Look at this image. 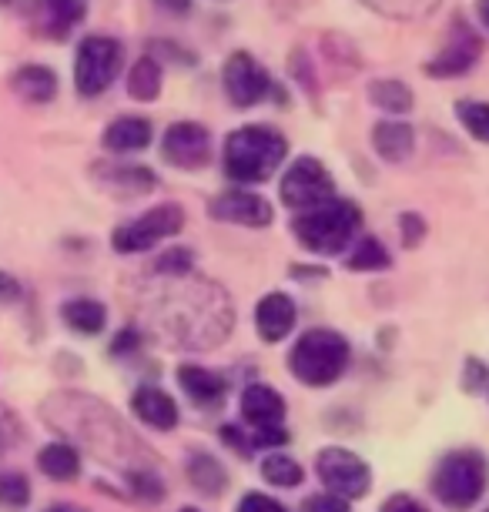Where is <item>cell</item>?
Segmentation results:
<instances>
[{
    "mask_svg": "<svg viewBox=\"0 0 489 512\" xmlns=\"http://www.w3.org/2000/svg\"><path fill=\"white\" fill-rule=\"evenodd\" d=\"M11 88L31 104H47L57 94V74L44 64H24L11 77Z\"/></svg>",
    "mask_w": 489,
    "mask_h": 512,
    "instance_id": "d6986e66",
    "label": "cell"
},
{
    "mask_svg": "<svg viewBox=\"0 0 489 512\" xmlns=\"http://www.w3.org/2000/svg\"><path fill=\"white\" fill-rule=\"evenodd\" d=\"M382 512H429V509L423 506V502L412 499V496H402V492H396L392 499H386Z\"/></svg>",
    "mask_w": 489,
    "mask_h": 512,
    "instance_id": "e575fe53",
    "label": "cell"
},
{
    "mask_svg": "<svg viewBox=\"0 0 489 512\" xmlns=\"http://www.w3.org/2000/svg\"><path fill=\"white\" fill-rule=\"evenodd\" d=\"M151 144V124L145 118H134V114H124V118L111 121L108 131H104V148L128 154V151H141Z\"/></svg>",
    "mask_w": 489,
    "mask_h": 512,
    "instance_id": "ffe728a7",
    "label": "cell"
},
{
    "mask_svg": "<svg viewBox=\"0 0 489 512\" xmlns=\"http://www.w3.org/2000/svg\"><path fill=\"white\" fill-rule=\"evenodd\" d=\"M61 512H71V509H61Z\"/></svg>",
    "mask_w": 489,
    "mask_h": 512,
    "instance_id": "7bdbcfd3",
    "label": "cell"
},
{
    "mask_svg": "<svg viewBox=\"0 0 489 512\" xmlns=\"http://www.w3.org/2000/svg\"><path fill=\"white\" fill-rule=\"evenodd\" d=\"M282 205L292 211H312L335 198V181L319 158H299L282 175Z\"/></svg>",
    "mask_w": 489,
    "mask_h": 512,
    "instance_id": "52a82bcc",
    "label": "cell"
},
{
    "mask_svg": "<svg viewBox=\"0 0 489 512\" xmlns=\"http://www.w3.org/2000/svg\"><path fill=\"white\" fill-rule=\"evenodd\" d=\"M131 486H134V496L138 499H145V502H158L161 496H165V486L155 479V476H148V472H131Z\"/></svg>",
    "mask_w": 489,
    "mask_h": 512,
    "instance_id": "4dcf8cb0",
    "label": "cell"
},
{
    "mask_svg": "<svg viewBox=\"0 0 489 512\" xmlns=\"http://www.w3.org/2000/svg\"><path fill=\"white\" fill-rule=\"evenodd\" d=\"M345 265H349V272H382V268H389V251L376 235H362Z\"/></svg>",
    "mask_w": 489,
    "mask_h": 512,
    "instance_id": "cb8c5ba5",
    "label": "cell"
},
{
    "mask_svg": "<svg viewBox=\"0 0 489 512\" xmlns=\"http://www.w3.org/2000/svg\"><path fill=\"white\" fill-rule=\"evenodd\" d=\"M222 81H225L228 101H232L235 108H255V104L272 91V77H268V71L245 51L228 57Z\"/></svg>",
    "mask_w": 489,
    "mask_h": 512,
    "instance_id": "9c48e42d",
    "label": "cell"
},
{
    "mask_svg": "<svg viewBox=\"0 0 489 512\" xmlns=\"http://www.w3.org/2000/svg\"><path fill=\"white\" fill-rule=\"evenodd\" d=\"M238 512H289V509H285L282 502H275L272 496H265V492H248Z\"/></svg>",
    "mask_w": 489,
    "mask_h": 512,
    "instance_id": "1f68e13d",
    "label": "cell"
},
{
    "mask_svg": "<svg viewBox=\"0 0 489 512\" xmlns=\"http://www.w3.org/2000/svg\"><path fill=\"white\" fill-rule=\"evenodd\" d=\"M262 476L272 482V486H278V489H295L302 482V466L295 459H289V456H282V452H275V456H268L265 462H262Z\"/></svg>",
    "mask_w": 489,
    "mask_h": 512,
    "instance_id": "4316f807",
    "label": "cell"
},
{
    "mask_svg": "<svg viewBox=\"0 0 489 512\" xmlns=\"http://www.w3.org/2000/svg\"><path fill=\"white\" fill-rule=\"evenodd\" d=\"M295 302L285 292H272L265 295L255 308V328L265 342H282L285 335L295 328Z\"/></svg>",
    "mask_w": 489,
    "mask_h": 512,
    "instance_id": "5bb4252c",
    "label": "cell"
},
{
    "mask_svg": "<svg viewBox=\"0 0 489 512\" xmlns=\"http://www.w3.org/2000/svg\"><path fill=\"white\" fill-rule=\"evenodd\" d=\"M0 4H7V0H0Z\"/></svg>",
    "mask_w": 489,
    "mask_h": 512,
    "instance_id": "ee69618b",
    "label": "cell"
},
{
    "mask_svg": "<svg viewBox=\"0 0 489 512\" xmlns=\"http://www.w3.org/2000/svg\"><path fill=\"white\" fill-rule=\"evenodd\" d=\"M486 512H489V509H486Z\"/></svg>",
    "mask_w": 489,
    "mask_h": 512,
    "instance_id": "f6af8a7d",
    "label": "cell"
},
{
    "mask_svg": "<svg viewBox=\"0 0 489 512\" xmlns=\"http://www.w3.org/2000/svg\"><path fill=\"white\" fill-rule=\"evenodd\" d=\"M372 7H376V11H382V7H386V11L392 14V0H369Z\"/></svg>",
    "mask_w": 489,
    "mask_h": 512,
    "instance_id": "60d3db41",
    "label": "cell"
},
{
    "mask_svg": "<svg viewBox=\"0 0 489 512\" xmlns=\"http://www.w3.org/2000/svg\"><path fill=\"white\" fill-rule=\"evenodd\" d=\"M315 472H319L322 486L339 499H359L372 486V469L366 459H359L349 449H322L315 456Z\"/></svg>",
    "mask_w": 489,
    "mask_h": 512,
    "instance_id": "ba28073f",
    "label": "cell"
},
{
    "mask_svg": "<svg viewBox=\"0 0 489 512\" xmlns=\"http://www.w3.org/2000/svg\"><path fill=\"white\" fill-rule=\"evenodd\" d=\"M456 118L476 141L489 144V104H483V101H459L456 104Z\"/></svg>",
    "mask_w": 489,
    "mask_h": 512,
    "instance_id": "83f0119b",
    "label": "cell"
},
{
    "mask_svg": "<svg viewBox=\"0 0 489 512\" xmlns=\"http://www.w3.org/2000/svg\"><path fill=\"white\" fill-rule=\"evenodd\" d=\"M181 512H201V509H181Z\"/></svg>",
    "mask_w": 489,
    "mask_h": 512,
    "instance_id": "b9f144b4",
    "label": "cell"
},
{
    "mask_svg": "<svg viewBox=\"0 0 489 512\" xmlns=\"http://www.w3.org/2000/svg\"><path fill=\"white\" fill-rule=\"evenodd\" d=\"M121 44L114 37L91 34L78 44L74 54V88L84 98H98L114 84V77L121 71Z\"/></svg>",
    "mask_w": 489,
    "mask_h": 512,
    "instance_id": "5b68a950",
    "label": "cell"
},
{
    "mask_svg": "<svg viewBox=\"0 0 489 512\" xmlns=\"http://www.w3.org/2000/svg\"><path fill=\"white\" fill-rule=\"evenodd\" d=\"M178 385L191 395V402L205 405V409H212V405L225 399V379L212 369H201V365H181Z\"/></svg>",
    "mask_w": 489,
    "mask_h": 512,
    "instance_id": "e0dca14e",
    "label": "cell"
},
{
    "mask_svg": "<svg viewBox=\"0 0 489 512\" xmlns=\"http://www.w3.org/2000/svg\"><path fill=\"white\" fill-rule=\"evenodd\" d=\"M476 57H479V37H473V31H456L453 41L426 64V74L429 77H463L469 67L476 64Z\"/></svg>",
    "mask_w": 489,
    "mask_h": 512,
    "instance_id": "4fadbf2b",
    "label": "cell"
},
{
    "mask_svg": "<svg viewBox=\"0 0 489 512\" xmlns=\"http://www.w3.org/2000/svg\"><path fill=\"white\" fill-rule=\"evenodd\" d=\"M158 4L168 7V11H181V14H185L188 7H191V0H158Z\"/></svg>",
    "mask_w": 489,
    "mask_h": 512,
    "instance_id": "f35d334b",
    "label": "cell"
},
{
    "mask_svg": "<svg viewBox=\"0 0 489 512\" xmlns=\"http://www.w3.org/2000/svg\"><path fill=\"white\" fill-rule=\"evenodd\" d=\"M302 512H349V502L339 496H312L302 502Z\"/></svg>",
    "mask_w": 489,
    "mask_h": 512,
    "instance_id": "d6a6232c",
    "label": "cell"
},
{
    "mask_svg": "<svg viewBox=\"0 0 489 512\" xmlns=\"http://www.w3.org/2000/svg\"><path fill=\"white\" fill-rule=\"evenodd\" d=\"M37 469L54 482H71V479H78V472H81V456H78V449L64 446V442H51V446H44L41 456H37Z\"/></svg>",
    "mask_w": 489,
    "mask_h": 512,
    "instance_id": "44dd1931",
    "label": "cell"
},
{
    "mask_svg": "<svg viewBox=\"0 0 489 512\" xmlns=\"http://www.w3.org/2000/svg\"><path fill=\"white\" fill-rule=\"evenodd\" d=\"M369 101L389 114H406L412 108V91L402 81H372Z\"/></svg>",
    "mask_w": 489,
    "mask_h": 512,
    "instance_id": "d4e9b609",
    "label": "cell"
},
{
    "mask_svg": "<svg viewBox=\"0 0 489 512\" xmlns=\"http://www.w3.org/2000/svg\"><path fill=\"white\" fill-rule=\"evenodd\" d=\"M155 268L165 275H185V272H191V251L188 248H171L158 258Z\"/></svg>",
    "mask_w": 489,
    "mask_h": 512,
    "instance_id": "f546056e",
    "label": "cell"
},
{
    "mask_svg": "<svg viewBox=\"0 0 489 512\" xmlns=\"http://www.w3.org/2000/svg\"><path fill=\"white\" fill-rule=\"evenodd\" d=\"M399 225H402V241H406L409 248L423 241L426 225H423V218H419V215H402V218H399Z\"/></svg>",
    "mask_w": 489,
    "mask_h": 512,
    "instance_id": "836d02e7",
    "label": "cell"
},
{
    "mask_svg": "<svg viewBox=\"0 0 489 512\" xmlns=\"http://www.w3.org/2000/svg\"><path fill=\"white\" fill-rule=\"evenodd\" d=\"M131 409L141 422L151 425L158 432H168L178 425V405L165 389H155V385H145L131 395Z\"/></svg>",
    "mask_w": 489,
    "mask_h": 512,
    "instance_id": "2e32d148",
    "label": "cell"
},
{
    "mask_svg": "<svg viewBox=\"0 0 489 512\" xmlns=\"http://www.w3.org/2000/svg\"><path fill=\"white\" fill-rule=\"evenodd\" d=\"M289 154V141L268 124H245L225 141V175L238 185H265Z\"/></svg>",
    "mask_w": 489,
    "mask_h": 512,
    "instance_id": "6da1fadb",
    "label": "cell"
},
{
    "mask_svg": "<svg viewBox=\"0 0 489 512\" xmlns=\"http://www.w3.org/2000/svg\"><path fill=\"white\" fill-rule=\"evenodd\" d=\"M476 14H479V21L489 27V0H476Z\"/></svg>",
    "mask_w": 489,
    "mask_h": 512,
    "instance_id": "ab89813d",
    "label": "cell"
},
{
    "mask_svg": "<svg viewBox=\"0 0 489 512\" xmlns=\"http://www.w3.org/2000/svg\"><path fill=\"white\" fill-rule=\"evenodd\" d=\"M188 472H191V482H195L201 492H208V496H218V492L225 489L222 462L212 459V456H205V452H198V456L188 459Z\"/></svg>",
    "mask_w": 489,
    "mask_h": 512,
    "instance_id": "484cf974",
    "label": "cell"
},
{
    "mask_svg": "<svg viewBox=\"0 0 489 512\" xmlns=\"http://www.w3.org/2000/svg\"><path fill=\"white\" fill-rule=\"evenodd\" d=\"M161 154H165L168 164L185 171H195L201 164H208V154H212V134H208L205 124L195 121H178L171 124L161 138Z\"/></svg>",
    "mask_w": 489,
    "mask_h": 512,
    "instance_id": "30bf717a",
    "label": "cell"
},
{
    "mask_svg": "<svg viewBox=\"0 0 489 512\" xmlns=\"http://www.w3.org/2000/svg\"><path fill=\"white\" fill-rule=\"evenodd\" d=\"M14 298H21V285H17V278H11L7 272H0V305L14 302Z\"/></svg>",
    "mask_w": 489,
    "mask_h": 512,
    "instance_id": "d590c367",
    "label": "cell"
},
{
    "mask_svg": "<svg viewBox=\"0 0 489 512\" xmlns=\"http://www.w3.org/2000/svg\"><path fill=\"white\" fill-rule=\"evenodd\" d=\"M242 419L248 429L265 432V429H282L285 419V399L268 385H248L242 392Z\"/></svg>",
    "mask_w": 489,
    "mask_h": 512,
    "instance_id": "7c38bea8",
    "label": "cell"
},
{
    "mask_svg": "<svg viewBox=\"0 0 489 512\" xmlns=\"http://www.w3.org/2000/svg\"><path fill=\"white\" fill-rule=\"evenodd\" d=\"M61 315H64V322L81 335H98L104 322H108L104 305L94 302V298H71V302H64Z\"/></svg>",
    "mask_w": 489,
    "mask_h": 512,
    "instance_id": "7402d4cb",
    "label": "cell"
},
{
    "mask_svg": "<svg viewBox=\"0 0 489 512\" xmlns=\"http://www.w3.org/2000/svg\"><path fill=\"white\" fill-rule=\"evenodd\" d=\"M362 225V211L352 201L332 198L325 205L302 211L292 221V231L299 238L302 248L315 251V255H339V251L356 238V231Z\"/></svg>",
    "mask_w": 489,
    "mask_h": 512,
    "instance_id": "7a4b0ae2",
    "label": "cell"
},
{
    "mask_svg": "<svg viewBox=\"0 0 489 512\" xmlns=\"http://www.w3.org/2000/svg\"><path fill=\"white\" fill-rule=\"evenodd\" d=\"M84 0H34L31 4V14L41 34L47 37H64L71 34L74 27L84 21Z\"/></svg>",
    "mask_w": 489,
    "mask_h": 512,
    "instance_id": "9a60e30c",
    "label": "cell"
},
{
    "mask_svg": "<svg viewBox=\"0 0 489 512\" xmlns=\"http://www.w3.org/2000/svg\"><path fill=\"white\" fill-rule=\"evenodd\" d=\"M372 148L379 151L382 161H406L412 148H416V134H412L409 124L402 121H379L376 128H372Z\"/></svg>",
    "mask_w": 489,
    "mask_h": 512,
    "instance_id": "ac0fdd59",
    "label": "cell"
},
{
    "mask_svg": "<svg viewBox=\"0 0 489 512\" xmlns=\"http://www.w3.org/2000/svg\"><path fill=\"white\" fill-rule=\"evenodd\" d=\"M466 365H469V379H463V385L473 392V389H479V385L486 382V369H483V362H479V359H469Z\"/></svg>",
    "mask_w": 489,
    "mask_h": 512,
    "instance_id": "8d00e7d4",
    "label": "cell"
},
{
    "mask_svg": "<svg viewBox=\"0 0 489 512\" xmlns=\"http://www.w3.org/2000/svg\"><path fill=\"white\" fill-rule=\"evenodd\" d=\"M138 345V335L134 332H121L118 338H114V352H128V349H134Z\"/></svg>",
    "mask_w": 489,
    "mask_h": 512,
    "instance_id": "74e56055",
    "label": "cell"
},
{
    "mask_svg": "<svg viewBox=\"0 0 489 512\" xmlns=\"http://www.w3.org/2000/svg\"><path fill=\"white\" fill-rule=\"evenodd\" d=\"M128 94L134 101H155L161 94V64L155 57L134 61L131 74H128Z\"/></svg>",
    "mask_w": 489,
    "mask_h": 512,
    "instance_id": "603a6c76",
    "label": "cell"
},
{
    "mask_svg": "<svg viewBox=\"0 0 489 512\" xmlns=\"http://www.w3.org/2000/svg\"><path fill=\"white\" fill-rule=\"evenodd\" d=\"M208 215L215 221H232V225H245V228H265L272 225L275 211L255 191H225V195H218L208 205Z\"/></svg>",
    "mask_w": 489,
    "mask_h": 512,
    "instance_id": "8fae6325",
    "label": "cell"
},
{
    "mask_svg": "<svg viewBox=\"0 0 489 512\" xmlns=\"http://www.w3.org/2000/svg\"><path fill=\"white\" fill-rule=\"evenodd\" d=\"M486 456L476 449H456L439 462L433 492L449 509H469L486 492Z\"/></svg>",
    "mask_w": 489,
    "mask_h": 512,
    "instance_id": "277c9868",
    "label": "cell"
},
{
    "mask_svg": "<svg viewBox=\"0 0 489 512\" xmlns=\"http://www.w3.org/2000/svg\"><path fill=\"white\" fill-rule=\"evenodd\" d=\"M31 499V482L21 472H0V506L21 509Z\"/></svg>",
    "mask_w": 489,
    "mask_h": 512,
    "instance_id": "f1b7e54d",
    "label": "cell"
},
{
    "mask_svg": "<svg viewBox=\"0 0 489 512\" xmlns=\"http://www.w3.org/2000/svg\"><path fill=\"white\" fill-rule=\"evenodd\" d=\"M349 342L345 335L332 332V328H312L305 332L295 349L289 355V369L302 385H312V389H322V385H332L335 379H342L345 365H349Z\"/></svg>",
    "mask_w": 489,
    "mask_h": 512,
    "instance_id": "3957f363",
    "label": "cell"
},
{
    "mask_svg": "<svg viewBox=\"0 0 489 512\" xmlns=\"http://www.w3.org/2000/svg\"><path fill=\"white\" fill-rule=\"evenodd\" d=\"M181 228H185V211L178 205H158L145 211L141 218L128 221V225L114 228L111 245L121 255H138V251H151L158 241L178 235Z\"/></svg>",
    "mask_w": 489,
    "mask_h": 512,
    "instance_id": "8992f818",
    "label": "cell"
}]
</instances>
